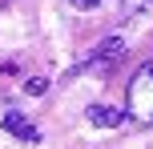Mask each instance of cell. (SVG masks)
<instances>
[{
  "instance_id": "cell-5",
  "label": "cell",
  "mask_w": 153,
  "mask_h": 149,
  "mask_svg": "<svg viewBox=\"0 0 153 149\" xmlns=\"http://www.w3.org/2000/svg\"><path fill=\"white\" fill-rule=\"evenodd\" d=\"M149 4H153V0H117V8H121L125 16H133V12H145Z\"/></svg>"
},
{
  "instance_id": "cell-7",
  "label": "cell",
  "mask_w": 153,
  "mask_h": 149,
  "mask_svg": "<svg viewBox=\"0 0 153 149\" xmlns=\"http://www.w3.org/2000/svg\"><path fill=\"white\" fill-rule=\"evenodd\" d=\"M4 4H8V0H0V8H4Z\"/></svg>"
},
{
  "instance_id": "cell-3",
  "label": "cell",
  "mask_w": 153,
  "mask_h": 149,
  "mask_svg": "<svg viewBox=\"0 0 153 149\" xmlns=\"http://www.w3.org/2000/svg\"><path fill=\"white\" fill-rule=\"evenodd\" d=\"M4 133L20 137V141H40V129L28 117H20V113H4Z\"/></svg>"
},
{
  "instance_id": "cell-6",
  "label": "cell",
  "mask_w": 153,
  "mask_h": 149,
  "mask_svg": "<svg viewBox=\"0 0 153 149\" xmlns=\"http://www.w3.org/2000/svg\"><path fill=\"white\" fill-rule=\"evenodd\" d=\"M45 89H48L45 77H32V81H28V93H45Z\"/></svg>"
},
{
  "instance_id": "cell-4",
  "label": "cell",
  "mask_w": 153,
  "mask_h": 149,
  "mask_svg": "<svg viewBox=\"0 0 153 149\" xmlns=\"http://www.w3.org/2000/svg\"><path fill=\"white\" fill-rule=\"evenodd\" d=\"M89 121L101 129H113L121 125V109H113V105H89Z\"/></svg>"
},
{
  "instance_id": "cell-2",
  "label": "cell",
  "mask_w": 153,
  "mask_h": 149,
  "mask_svg": "<svg viewBox=\"0 0 153 149\" xmlns=\"http://www.w3.org/2000/svg\"><path fill=\"white\" fill-rule=\"evenodd\" d=\"M121 56H125V40L109 36V40H105V44H101V48H97V53H93V56H89L85 64H89V69H105V64L121 61Z\"/></svg>"
},
{
  "instance_id": "cell-1",
  "label": "cell",
  "mask_w": 153,
  "mask_h": 149,
  "mask_svg": "<svg viewBox=\"0 0 153 149\" xmlns=\"http://www.w3.org/2000/svg\"><path fill=\"white\" fill-rule=\"evenodd\" d=\"M129 113L141 125H153V61L141 64L129 81Z\"/></svg>"
}]
</instances>
